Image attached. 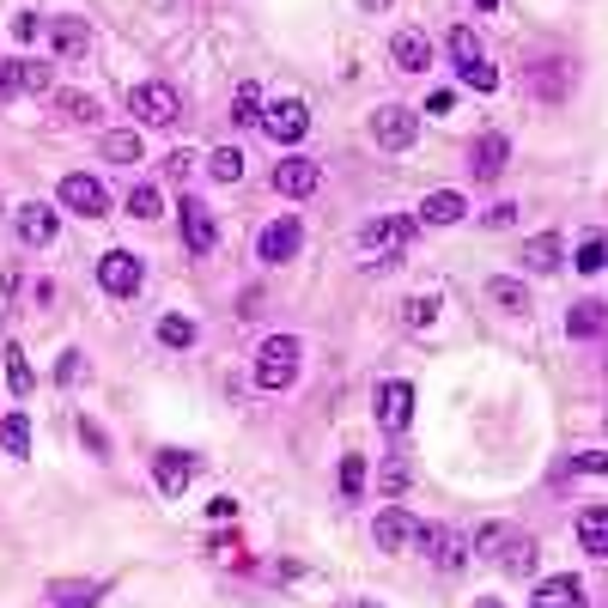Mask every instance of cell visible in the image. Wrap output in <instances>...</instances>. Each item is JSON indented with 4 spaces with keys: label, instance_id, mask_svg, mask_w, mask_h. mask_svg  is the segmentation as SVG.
Returning <instances> with one entry per match:
<instances>
[{
    "label": "cell",
    "instance_id": "21",
    "mask_svg": "<svg viewBox=\"0 0 608 608\" xmlns=\"http://www.w3.org/2000/svg\"><path fill=\"white\" fill-rule=\"evenodd\" d=\"M602 329H608L602 298H578L572 311H566V335H572V341H590V335H602Z\"/></svg>",
    "mask_w": 608,
    "mask_h": 608
},
{
    "label": "cell",
    "instance_id": "48",
    "mask_svg": "<svg viewBox=\"0 0 608 608\" xmlns=\"http://www.w3.org/2000/svg\"><path fill=\"white\" fill-rule=\"evenodd\" d=\"M189 165H195V152H165V171L171 177H189Z\"/></svg>",
    "mask_w": 608,
    "mask_h": 608
},
{
    "label": "cell",
    "instance_id": "23",
    "mask_svg": "<svg viewBox=\"0 0 608 608\" xmlns=\"http://www.w3.org/2000/svg\"><path fill=\"white\" fill-rule=\"evenodd\" d=\"M536 608H584V590H578V578H572V572H560V578H542V584H536Z\"/></svg>",
    "mask_w": 608,
    "mask_h": 608
},
{
    "label": "cell",
    "instance_id": "43",
    "mask_svg": "<svg viewBox=\"0 0 608 608\" xmlns=\"http://www.w3.org/2000/svg\"><path fill=\"white\" fill-rule=\"evenodd\" d=\"M463 86H475V92H493V86H499V67H493V61L469 67V73H463Z\"/></svg>",
    "mask_w": 608,
    "mask_h": 608
},
{
    "label": "cell",
    "instance_id": "19",
    "mask_svg": "<svg viewBox=\"0 0 608 608\" xmlns=\"http://www.w3.org/2000/svg\"><path fill=\"white\" fill-rule=\"evenodd\" d=\"M390 61H396L402 73H426V67H432V43H426V31H396V37H390Z\"/></svg>",
    "mask_w": 608,
    "mask_h": 608
},
{
    "label": "cell",
    "instance_id": "30",
    "mask_svg": "<svg viewBox=\"0 0 608 608\" xmlns=\"http://www.w3.org/2000/svg\"><path fill=\"white\" fill-rule=\"evenodd\" d=\"M98 152H104L110 165H140V134L116 128V134H104V140H98Z\"/></svg>",
    "mask_w": 608,
    "mask_h": 608
},
{
    "label": "cell",
    "instance_id": "5",
    "mask_svg": "<svg viewBox=\"0 0 608 608\" xmlns=\"http://www.w3.org/2000/svg\"><path fill=\"white\" fill-rule=\"evenodd\" d=\"M262 128H268V140L298 146L304 128H311V110H304V98H274V104H262Z\"/></svg>",
    "mask_w": 608,
    "mask_h": 608
},
{
    "label": "cell",
    "instance_id": "50",
    "mask_svg": "<svg viewBox=\"0 0 608 608\" xmlns=\"http://www.w3.org/2000/svg\"><path fill=\"white\" fill-rule=\"evenodd\" d=\"M13 92H19V86H13V61H0V104H7Z\"/></svg>",
    "mask_w": 608,
    "mask_h": 608
},
{
    "label": "cell",
    "instance_id": "47",
    "mask_svg": "<svg viewBox=\"0 0 608 608\" xmlns=\"http://www.w3.org/2000/svg\"><path fill=\"white\" fill-rule=\"evenodd\" d=\"M37 31H43V19H37V13H19V19H13V37H25V43H31Z\"/></svg>",
    "mask_w": 608,
    "mask_h": 608
},
{
    "label": "cell",
    "instance_id": "27",
    "mask_svg": "<svg viewBox=\"0 0 608 608\" xmlns=\"http://www.w3.org/2000/svg\"><path fill=\"white\" fill-rule=\"evenodd\" d=\"M335 493H341V505H359V493H365V456H359V450H347V456H341V469H335Z\"/></svg>",
    "mask_w": 608,
    "mask_h": 608
},
{
    "label": "cell",
    "instance_id": "25",
    "mask_svg": "<svg viewBox=\"0 0 608 608\" xmlns=\"http://www.w3.org/2000/svg\"><path fill=\"white\" fill-rule=\"evenodd\" d=\"M487 298L499 304V311H511V317H523V311H529V286H523V280H511V274H493V280H487Z\"/></svg>",
    "mask_w": 608,
    "mask_h": 608
},
{
    "label": "cell",
    "instance_id": "11",
    "mask_svg": "<svg viewBox=\"0 0 608 608\" xmlns=\"http://www.w3.org/2000/svg\"><path fill=\"white\" fill-rule=\"evenodd\" d=\"M408 420H414V384H402V377L377 384V426H384V432H408Z\"/></svg>",
    "mask_w": 608,
    "mask_h": 608
},
{
    "label": "cell",
    "instance_id": "40",
    "mask_svg": "<svg viewBox=\"0 0 608 608\" xmlns=\"http://www.w3.org/2000/svg\"><path fill=\"white\" fill-rule=\"evenodd\" d=\"M55 608H98V584H67V590H55Z\"/></svg>",
    "mask_w": 608,
    "mask_h": 608
},
{
    "label": "cell",
    "instance_id": "28",
    "mask_svg": "<svg viewBox=\"0 0 608 608\" xmlns=\"http://www.w3.org/2000/svg\"><path fill=\"white\" fill-rule=\"evenodd\" d=\"M444 49H450V61H456V73H469V67H481L487 55H481V37L469 31V25H456L450 37H444Z\"/></svg>",
    "mask_w": 608,
    "mask_h": 608
},
{
    "label": "cell",
    "instance_id": "4",
    "mask_svg": "<svg viewBox=\"0 0 608 608\" xmlns=\"http://www.w3.org/2000/svg\"><path fill=\"white\" fill-rule=\"evenodd\" d=\"M371 140L384 146V152H408L420 140V116L408 104H384V110H371Z\"/></svg>",
    "mask_w": 608,
    "mask_h": 608
},
{
    "label": "cell",
    "instance_id": "31",
    "mask_svg": "<svg viewBox=\"0 0 608 608\" xmlns=\"http://www.w3.org/2000/svg\"><path fill=\"white\" fill-rule=\"evenodd\" d=\"M49 80H55L49 61H13V86L19 92H49Z\"/></svg>",
    "mask_w": 608,
    "mask_h": 608
},
{
    "label": "cell",
    "instance_id": "49",
    "mask_svg": "<svg viewBox=\"0 0 608 608\" xmlns=\"http://www.w3.org/2000/svg\"><path fill=\"white\" fill-rule=\"evenodd\" d=\"M517 219V201H499V207H487V225H511Z\"/></svg>",
    "mask_w": 608,
    "mask_h": 608
},
{
    "label": "cell",
    "instance_id": "26",
    "mask_svg": "<svg viewBox=\"0 0 608 608\" xmlns=\"http://www.w3.org/2000/svg\"><path fill=\"white\" fill-rule=\"evenodd\" d=\"M463 213H469V201H463V195H450V189H438V195L420 201V219H426V225H456Z\"/></svg>",
    "mask_w": 608,
    "mask_h": 608
},
{
    "label": "cell",
    "instance_id": "44",
    "mask_svg": "<svg viewBox=\"0 0 608 608\" xmlns=\"http://www.w3.org/2000/svg\"><path fill=\"white\" fill-rule=\"evenodd\" d=\"M572 469H578V475H608V456H602V450H578Z\"/></svg>",
    "mask_w": 608,
    "mask_h": 608
},
{
    "label": "cell",
    "instance_id": "51",
    "mask_svg": "<svg viewBox=\"0 0 608 608\" xmlns=\"http://www.w3.org/2000/svg\"><path fill=\"white\" fill-rule=\"evenodd\" d=\"M396 0H359V13H390Z\"/></svg>",
    "mask_w": 608,
    "mask_h": 608
},
{
    "label": "cell",
    "instance_id": "37",
    "mask_svg": "<svg viewBox=\"0 0 608 608\" xmlns=\"http://www.w3.org/2000/svg\"><path fill=\"white\" fill-rule=\"evenodd\" d=\"M159 341L165 347H195V323L189 317H159Z\"/></svg>",
    "mask_w": 608,
    "mask_h": 608
},
{
    "label": "cell",
    "instance_id": "2",
    "mask_svg": "<svg viewBox=\"0 0 608 608\" xmlns=\"http://www.w3.org/2000/svg\"><path fill=\"white\" fill-rule=\"evenodd\" d=\"M298 335H268L262 347H256V384L262 390H286L292 377H298Z\"/></svg>",
    "mask_w": 608,
    "mask_h": 608
},
{
    "label": "cell",
    "instance_id": "46",
    "mask_svg": "<svg viewBox=\"0 0 608 608\" xmlns=\"http://www.w3.org/2000/svg\"><path fill=\"white\" fill-rule=\"evenodd\" d=\"M55 377H61V384H80V377H86V359H80V353H67V359H61V371H55Z\"/></svg>",
    "mask_w": 608,
    "mask_h": 608
},
{
    "label": "cell",
    "instance_id": "12",
    "mask_svg": "<svg viewBox=\"0 0 608 608\" xmlns=\"http://www.w3.org/2000/svg\"><path fill=\"white\" fill-rule=\"evenodd\" d=\"M13 232H19V244H31V250H49V244H55V232H61V219H55V207H43V201H25V207L13 213Z\"/></svg>",
    "mask_w": 608,
    "mask_h": 608
},
{
    "label": "cell",
    "instance_id": "14",
    "mask_svg": "<svg viewBox=\"0 0 608 608\" xmlns=\"http://www.w3.org/2000/svg\"><path fill=\"white\" fill-rule=\"evenodd\" d=\"M98 286L116 292V298L140 292V256H134V250H110V256H98Z\"/></svg>",
    "mask_w": 608,
    "mask_h": 608
},
{
    "label": "cell",
    "instance_id": "3",
    "mask_svg": "<svg viewBox=\"0 0 608 608\" xmlns=\"http://www.w3.org/2000/svg\"><path fill=\"white\" fill-rule=\"evenodd\" d=\"M128 110H134V122H146V128H171V122L183 116V104H177V92H171L165 80L134 86V92H128Z\"/></svg>",
    "mask_w": 608,
    "mask_h": 608
},
{
    "label": "cell",
    "instance_id": "7",
    "mask_svg": "<svg viewBox=\"0 0 608 608\" xmlns=\"http://www.w3.org/2000/svg\"><path fill=\"white\" fill-rule=\"evenodd\" d=\"M61 207H73L80 219H104L110 213V189L98 183V177H86V171H73V177H61V195H55Z\"/></svg>",
    "mask_w": 608,
    "mask_h": 608
},
{
    "label": "cell",
    "instance_id": "32",
    "mask_svg": "<svg viewBox=\"0 0 608 608\" xmlns=\"http://www.w3.org/2000/svg\"><path fill=\"white\" fill-rule=\"evenodd\" d=\"M402 323H408V329H432V323H438V298H432V292H414V298L402 304Z\"/></svg>",
    "mask_w": 608,
    "mask_h": 608
},
{
    "label": "cell",
    "instance_id": "17",
    "mask_svg": "<svg viewBox=\"0 0 608 608\" xmlns=\"http://www.w3.org/2000/svg\"><path fill=\"white\" fill-rule=\"evenodd\" d=\"M414 529H420V523H414L402 505H390V511H377V517H371V542L384 548V554H396V548L414 542Z\"/></svg>",
    "mask_w": 608,
    "mask_h": 608
},
{
    "label": "cell",
    "instance_id": "52",
    "mask_svg": "<svg viewBox=\"0 0 608 608\" xmlns=\"http://www.w3.org/2000/svg\"><path fill=\"white\" fill-rule=\"evenodd\" d=\"M475 7H481V13H499V0H475Z\"/></svg>",
    "mask_w": 608,
    "mask_h": 608
},
{
    "label": "cell",
    "instance_id": "53",
    "mask_svg": "<svg viewBox=\"0 0 608 608\" xmlns=\"http://www.w3.org/2000/svg\"><path fill=\"white\" fill-rule=\"evenodd\" d=\"M481 608H499V602H493V596H487V602H481Z\"/></svg>",
    "mask_w": 608,
    "mask_h": 608
},
{
    "label": "cell",
    "instance_id": "24",
    "mask_svg": "<svg viewBox=\"0 0 608 608\" xmlns=\"http://www.w3.org/2000/svg\"><path fill=\"white\" fill-rule=\"evenodd\" d=\"M517 262H523L529 274H554V268H560V238H554V232H536V238L523 244Z\"/></svg>",
    "mask_w": 608,
    "mask_h": 608
},
{
    "label": "cell",
    "instance_id": "35",
    "mask_svg": "<svg viewBox=\"0 0 608 608\" xmlns=\"http://www.w3.org/2000/svg\"><path fill=\"white\" fill-rule=\"evenodd\" d=\"M55 110H61L67 122H98V104H92L86 92H55Z\"/></svg>",
    "mask_w": 608,
    "mask_h": 608
},
{
    "label": "cell",
    "instance_id": "9",
    "mask_svg": "<svg viewBox=\"0 0 608 608\" xmlns=\"http://www.w3.org/2000/svg\"><path fill=\"white\" fill-rule=\"evenodd\" d=\"M177 207H183V244H189L195 256H213V250H219V225H213V207H207L201 195H183Z\"/></svg>",
    "mask_w": 608,
    "mask_h": 608
},
{
    "label": "cell",
    "instance_id": "22",
    "mask_svg": "<svg viewBox=\"0 0 608 608\" xmlns=\"http://www.w3.org/2000/svg\"><path fill=\"white\" fill-rule=\"evenodd\" d=\"M578 548H584V554H596V560H608V505L578 511Z\"/></svg>",
    "mask_w": 608,
    "mask_h": 608
},
{
    "label": "cell",
    "instance_id": "15",
    "mask_svg": "<svg viewBox=\"0 0 608 608\" xmlns=\"http://www.w3.org/2000/svg\"><path fill=\"white\" fill-rule=\"evenodd\" d=\"M49 49H55L61 61H80V55L92 49V25H86L80 13H61V19H49Z\"/></svg>",
    "mask_w": 608,
    "mask_h": 608
},
{
    "label": "cell",
    "instance_id": "39",
    "mask_svg": "<svg viewBox=\"0 0 608 608\" xmlns=\"http://www.w3.org/2000/svg\"><path fill=\"white\" fill-rule=\"evenodd\" d=\"M7 384H13V396H31V365L19 347H7Z\"/></svg>",
    "mask_w": 608,
    "mask_h": 608
},
{
    "label": "cell",
    "instance_id": "6",
    "mask_svg": "<svg viewBox=\"0 0 608 608\" xmlns=\"http://www.w3.org/2000/svg\"><path fill=\"white\" fill-rule=\"evenodd\" d=\"M414 542L426 548V560H432L438 572H463V560H469L463 536H456V529H444V523H420V529H414Z\"/></svg>",
    "mask_w": 608,
    "mask_h": 608
},
{
    "label": "cell",
    "instance_id": "38",
    "mask_svg": "<svg viewBox=\"0 0 608 608\" xmlns=\"http://www.w3.org/2000/svg\"><path fill=\"white\" fill-rule=\"evenodd\" d=\"M128 213H134V219H159V213H165V201H159V189H152V183H140V189L128 195Z\"/></svg>",
    "mask_w": 608,
    "mask_h": 608
},
{
    "label": "cell",
    "instance_id": "34",
    "mask_svg": "<svg viewBox=\"0 0 608 608\" xmlns=\"http://www.w3.org/2000/svg\"><path fill=\"white\" fill-rule=\"evenodd\" d=\"M232 122H238V128H244V122H262V92H256L250 80L232 92Z\"/></svg>",
    "mask_w": 608,
    "mask_h": 608
},
{
    "label": "cell",
    "instance_id": "10",
    "mask_svg": "<svg viewBox=\"0 0 608 608\" xmlns=\"http://www.w3.org/2000/svg\"><path fill=\"white\" fill-rule=\"evenodd\" d=\"M195 450H159V456H152V481H159V493L165 499H183V487L195 481Z\"/></svg>",
    "mask_w": 608,
    "mask_h": 608
},
{
    "label": "cell",
    "instance_id": "20",
    "mask_svg": "<svg viewBox=\"0 0 608 608\" xmlns=\"http://www.w3.org/2000/svg\"><path fill=\"white\" fill-rule=\"evenodd\" d=\"M536 542H529V536H517V529H511V536L499 542V566L511 572V578H536Z\"/></svg>",
    "mask_w": 608,
    "mask_h": 608
},
{
    "label": "cell",
    "instance_id": "13",
    "mask_svg": "<svg viewBox=\"0 0 608 608\" xmlns=\"http://www.w3.org/2000/svg\"><path fill=\"white\" fill-rule=\"evenodd\" d=\"M317 183H323V171H317V159H280L274 165V189L286 195V201H304V195H317Z\"/></svg>",
    "mask_w": 608,
    "mask_h": 608
},
{
    "label": "cell",
    "instance_id": "1",
    "mask_svg": "<svg viewBox=\"0 0 608 608\" xmlns=\"http://www.w3.org/2000/svg\"><path fill=\"white\" fill-rule=\"evenodd\" d=\"M408 244H414V219L377 213V219L359 225V268H384V262H396Z\"/></svg>",
    "mask_w": 608,
    "mask_h": 608
},
{
    "label": "cell",
    "instance_id": "33",
    "mask_svg": "<svg viewBox=\"0 0 608 608\" xmlns=\"http://www.w3.org/2000/svg\"><path fill=\"white\" fill-rule=\"evenodd\" d=\"M578 274H596V268H608V238L602 232H584V244H578Z\"/></svg>",
    "mask_w": 608,
    "mask_h": 608
},
{
    "label": "cell",
    "instance_id": "16",
    "mask_svg": "<svg viewBox=\"0 0 608 608\" xmlns=\"http://www.w3.org/2000/svg\"><path fill=\"white\" fill-rule=\"evenodd\" d=\"M529 92H542L548 104H560L572 92V61L566 55H548V61H529Z\"/></svg>",
    "mask_w": 608,
    "mask_h": 608
},
{
    "label": "cell",
    "instance_id": "8",
    "mask_svg": "<svg viewBox=\"0 0 608 608\" xmlns=\"http://www.w3.org/2000/svg\"><path fill=\"white\" fill-rule=\"evenodd\" d=\"M304 250V225L286 213V219H274V225H262V238H256V256L268 262V268H280V262H292Z\"/></svg>",
    "mask_w": 608,
    "mask_h": 608
},
{
    "label": "cell",
    "instance_id": "42",
    "mask_svg": "<svg viewBox=\"0 0 608 608\" xmlns=\"http://www.w3.org/2000/svg\"><path fill=\"white\" fill-rule=\"evenodd\" d=\"M505 536H511L505 523H481V529H475V554H499V542H505Z\"/></svg>",
    "mask_w": 608,
    "mask_h": 608
},
{
    "label": "cell",
    "instance_id": "41",
    "mask_svg": "<svg viewBox=\"0 0 608 608\" xmlns=\"http://www.w3.org/2000/svg\"><path fill=\"white\" fill-rule=\"evenodd\" d=\"M377 487H384L390 499H396V493H408V463H384V469H377Z\"/></svg>",
    "mask_w": 608,
    "mask_h": 608
},
{
    "label": "cell",
    "instance_id": "45",
    "mask_svg": "<svg viewBox=\"0 0 608 608\" xmlns=\"http://www.w3.org/2000/svg\"><path fill=\"white\" fill-rule=\"evenodd\" d=\"M420 110H432V116H450V110H456V92H450V86H438V92H426V104H420Z\"/></svg>",
    "mask_w": 608,
    "mask_h": 608
},
{
    "label": "cell",
    "instance_id": "29",
    "mask_svg": "<svg viewBox=\"0 0 608 608\" xmlns=\"http://www.w3.org/2000/svg\"><path fill=\"white\" fill-rule=\"evenodd\" d=\"M244 165H250V159H244L238 146H219V152H207V177H213V183H238V177H244Z\"/></svg>",
    "mask_w": 608,
    "mask_h": 608
},
{
    "label": "cell",
    "instance_id": "18",
    "mask_svg": "<svg viewBox=\"0 0 608 608\" xmlns=\"http://www.w3.org/2000/svg\"><path fill=\"white\" fill-rule=\"evenodd\" d=\"M505 159H511L505 134H481V140L469 146V171H475V183H499V177H505Z\"/></svg>",
    "mask_w": 608,
    "mask_h": 608
},
{
    "label": "cell",
    "instance_id": "36",
    "mask_svg": "<svg viewBox=\"0 0 608 608\" xmlns=\"http://www.w3.org/2000/svg\"><path fill=\"white\" fill-rule=\"evenodd\" d=\"M0 444H7L13 456H25L31 450V420L25 414H7V420H0Z\"/></svg>",
    "mask_w": 608,
    "mask_h": 608
}]
</instances>
